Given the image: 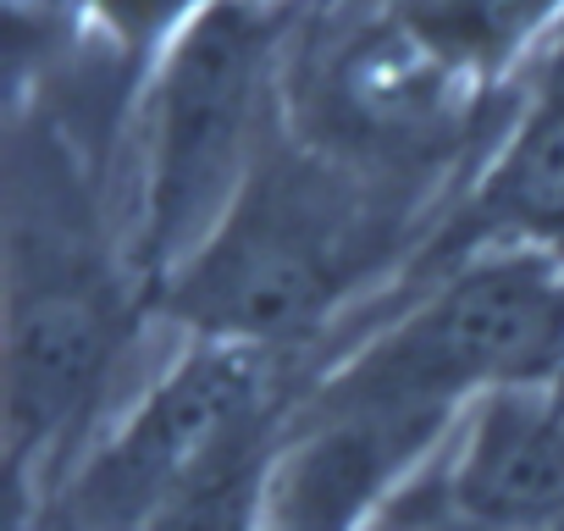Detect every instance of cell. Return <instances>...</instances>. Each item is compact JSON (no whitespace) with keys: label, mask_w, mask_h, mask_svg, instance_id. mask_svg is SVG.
Listing matches in <instances>:
<instances>
[{"label":"cell","mask_w":564,"mask_h":531,"mask_svg":"<svg viewBox=\"0 0 564 531\" xmlns=\"http://www.w3.org/2000/svg\"><path fill=\"white\" fill-rule=\"evenodd\" d=\"M106 355V305L95 289H40L12 316L7 393H12V443L18 454L51 437L95 382Z\"/></svg>","instance_id":"obj_6"},{"label":"cell","mask_w":564,"mask_h":531,"mask_svg":"<svg viewBox=\"0 0 564 531\" xmlns=\"http://www.w3.org/2000/svg\"><path fill=\"white\" fill-rule=\"evenodd\" d=\"M366 531H470V525L459 520V509H454V498H448V481H443V470H437L432 481H421V487H410L404 498H393Z\"/></svg>","instance_id":"obj_10"},{"label":"cell","mask_w":564,"mask_h":531,"mask_svg":"<svg viewBox=\"0 0 564 531\" xmlns=\"http://www.w3.org/2000/svg\"><path fill=\"white\" fill-rule=\"evenodd\" d=\"M265 492H271V465H265V437L249 426L232 437L210 465H199L144 531H260L265 520Z\"/></svg>","instance_id":"obj_8"},{"label":"cell","mask_w":564,"mask_h":531,"mask_svg":"<svg viewBox=\"0 0 564 531\" xmlns=\"http://www.w3.org/2000/svg\"><path fill=\"white\" fill-rule=\"evenodd\" d=\"M338 283V249L327 216L305 194H271L265 210H238L221 243L188 272L183 311L216 344L271 349L305 327Z\"/></svg>","instance_id":"obj_4"},{"label":"cell","mask_w":564,"mask_h":531,"mask_svg":"<svg viewBox=\"0 0 564 531\" xmlns=\"http://www.w3.org/2000/svg\"><path fill=\"white\" fill-rule=\"evenodd\" d=\"M399 437H415V432L366 421V415H333L327 432H316L271 476L260 531H349L360 503L388 476Z\"/></svg>","instance_id":"obj_7"},{"label":"cell","mask_w":564,"mask_h":531,"mask_svg":"<svg viewBox=\"0 0 564 531\" xmlns=\"http://www.w3.org/2000/svg\"><path fill=\"white\" fill-rule=\"evenodd\" d=\"M271 349L210 344L172 371L139 421L84 470L67 503V531H144L155 509L210 465L232 437L260 426Z\"/></svg>","instance_id":"obj_3"},{"label":"cell","mask_w":564,"mask_h":531,"mask_svg":"<svg viewBox=\"0 0 564 531\" xmlns=\"http://www.w3.org/2000/svg\"><path fill=\"white\" fill-rule=\"evenodd\" d=\"M492 221H514L531 232L564 238V95H553L536 122L509 144L492 188H487Z\"/></svg>","instance_id":"obj_9"},{"label":"cell","mask_w":564,"mask_h":531,"mask_svg":"<svg viewBox=\"0 0 564 531\" xmlns=\"http://www.w3.org/2000/svg\"><path fill=\"white\" fill-rule=\"evenodd\" d=\"M265 29L243 7L205 12L166 73L155 122V177H150V254L177 260L205 238L216 199L238 177L249 117L260 95Z\"/></svg>","instance_id":"obj_2"},{"label":"cell","mask_w":564,"mask_h":531,"mask_svg":"<svg viewBox=\"0 0 564 531\" xmlns=\"http://www.w3.org/2000/svg\"><path fill=\"white\" fill-rule=\"evenodd\" d=\"M443 481L470 531H564V399L492 393Z\"/></svg>","instance_id":"obj_5"},{"label":"cell","mask_w":564,"mask_h":531,"mask_svg":"<svg viewBox=\"0 0 564 531\" xmlns=\"http://www.w3.org/2000/svg\"><path fill=\"white\" fill-rule=\"evenodd\" d=\"M553 366H564V278L536 260H498L382 338L333 388L327 410L426 432L448 399L542 388Z\"/></svg>","instance_id":"obj_1"}]
</instances>
